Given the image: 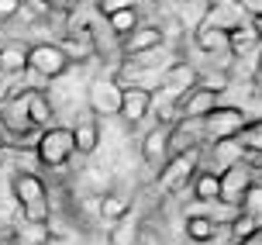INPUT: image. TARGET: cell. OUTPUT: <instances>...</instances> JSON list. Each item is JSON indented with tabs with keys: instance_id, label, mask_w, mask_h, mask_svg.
Instances as JSON below:
<instances>
[{
	"instance_id": "1",
	"label": "cell",
	"mask_w": 262,
	"mask_h": 245,
	"mask_svg": "<svg viewBox=\"0 0 262 245\" xmlns=\"http://www.w3.org/2000/svg\"><path fill=\"white\" fill-rule=\"evenodd\" d=\"M11 197L21 207V221L49 224V218H52V211H49V190H45V180H41L38 173L17 169L11 176Z\"/></svg>"
},
{
	"instance_id": "2",
	"label": "cell",
	"mask_w": 262,
	"mask_h": 245,
	"mask_svg": "<svg viewBox=\"0 0 262 245\" xmlns=\"http://www.w3.org/2000/svg\"><path fill=\"white\" fill-rule=\"evenodd\" d=\"M35 155L45 169H62L76 149H73V131L62 128V125H49V128L38 131V142H35Z\"/></svg>"
},
{
	"instance_id": "3",
	"label": "cell",
	"mask_w": 262,
	"mask_h": 245,
	"mask_svg": "<svg viewBox=\"0 0 262 245\" xmlns=\"http://www.w3.org/2000/svg\"><path fill=\"white\" fill-rule=\"evenodd\" d=\"M249 117L242 107H228V104H217L210 114L200 117V135H204V142H228V138H235L242 125H245Z\"/></svg>"
},
{
	"instance_id": "4",
	"label": "cell",
	"mask_w": 262,
	"mask_h": 245,
	"mask_svg": "<svg viewBox=\"0 0 262 245\" xmlns=\"http://www.w3.org/2000/svg\"><path fill=\"white\" fill-rule=\"evenodd\" d=\"M200 155H204V149H190V152H183V155H172L169 162H166V166L159 169V176H156L159 190H162V194L183 190L186 183L193 180L196 166H200Z\"/></svg>"
},
{
	"instance_id": "5",
	"label": "cell",
	"mask_w": 262,
	"mask_h": 245,
	"mask_svg": "<svg viewBox=\"0 0 262 245\" xmlns=\"http://www.w3.org/2000/svg\"><path fill=\"white\" fill-rule=\"evenodd\" d=\"M259 180V169L245 166V162H235V166H228L217 173V200L228 207H238L242 204V197L249 190L252 183Z\"/></svg>"
},
{
	"instance_id": "6",
	"label": "cell",
	"mask_w": 262,
	"mask_h": 245,
	"mask_svg": "<svg viewBox=\"0 0 262 245\" xmlns=\"http://www.w3.org/2000/svg\"><path fill=\"white\" fill-rule=\"evenodd\" d=\"M69 66L73 63L66 59V52L59 49V42H35V45H28V69L38 73V76L55 79V76H62Z\"/></svg>"
},
{
	"instance_id": "7",
	"label": "cell",
	"mask_w": 262,
	"mask_h": 245,
	"mask_svg": "<svg viewBox=\"0 0 262 245\" xmlns=\"http://www.w3.org/2000/svg\"><path fill=\"white\" fill-rule=\"evenodd\" d=\"M86 107L93 117H114L121 107V83L114 76H97L86 87Z\"/></svg>"
},
{
	"instance_id": "8",
	"label": "cell",
	"mask_w": 262,
	"mask_h": 245,
	"mask_svg": "<svg viewBox=\"0 0 262 245\" xmlns=\"http://www.w3.org/2000/svg\"><path fill=\"white\" fill-rule=\"evenodd\" d=\"M217 104H221V100H217V93L210 90V87L193 83L186 93L176 97V121H180V117H183V121H200V117L210 114Z\"/></svg>"
},
{
	"instance_id": "9",
	"label": "cell",
	"mask_w": 262,
	"mask_h": 245,
	"mask_svg": "<svg viewBox=\"0 0 262 245\" xmlns=\"http://www.w3.org/2000/svg\"><path fill=\"white\" fill-rule=\"evenodd\" d=\"M252 17L245 14V7L238 4V0H214L204 14V21L196 28H217V31H235V28L249 25Z\"/></svg>"
},
{
	"instance_id": "10",
	"label": "cell",
	"mask_w": 262,
	"mask_h": 245,
	"mask_svg": "<svg viewBox=\"0 0 262 245\" xmlns=\"http://www.w3.org/2000/svg\"><path fill=\"white\" fill-rule=\"evenodd\" d=\"M190 149H204V135H200V121H172L169 135H166V152L172 155H183Z\"/></svg>"
},
{
	"instance_id": "11",
	"label": "cell",
	"mask_w": 262,
	"mask_h": 245,
	"mask_svg": "<svg viewBox=\"0 0 262 245\" xmlns=\"http://www.w3.org/2000/svg\"><path fill=\"white\" fill-rule=\"evenodd\" d=\"M166 135H169V125H156V128L142 138V162H145V169H148V176H159V169L169 162Z\"/></svg>"
},
{
	"instance_id": "12",
	"label": "cell",
	"mask_w": 262,
	"mask_h": 245,
	"mask_svg": "<svg viewBox=\"0 0 262 245\" xmlns=\"http://www.w3.org/2000/svg\"><path fill=\"white\" fill-rule=\"evenodd\" d=\"M152 111V90H142V87H121V107L118 117H124V125H142L145 114Z\"/></svg>"
},
{
	"instance_id": "13",
	"label": "cell",
	"mask_w": 262,
	"mask_h": 245,
	"mask_svg": "<svg viewBox=\"0 0 262 245\" xmlns=\"http://www.w3.org/2000/svg\"><path fill=\"white\" fill-rule=\"evenodd\" d=\"M196 76H200V73H196V69H193L190 63H183V59H176L172 66H166V69H162V79H159V90H166V93H169V100H176L180 93H186V90H190V87L196 83Z\"/></svg>"
},
{
	"instance_id": "14",
	"label": "cell",
	"mask_w": 262,
	"mask_h": 245,
	"mask_svg": "<svg viewBox=\"0 0 262 245\" xmlns=\"http://www.w3.org/2000/svg\"><path fill=\"white\" fill-rule=\"evenodd\" d=\"M176 63V55L166 52V45H156V49H145V52H135V55H124L121 63V73H145V69H156L162 73L166 66Z\"/></svg>"
},
{
	"instance_id": "15",
	"label": "cell",
	"mask_w": 262,
	"mask_h": 245,
	"mask_svg": "<svg viewBox=\"0 0 262 245\" xmlns=\"http://www.w3.org/2000/svg\"><path fill=\"white\" fill-rule=\"evenodd\" d=\"M73 149H76L79 155H93L97 152V145H100V117H76V125H73Z\"/></svg>"
},
{
	"instance_id": "16",
	"label": "cell",
	"mask_w": 262,
	"mask_h": 245,
	"mask_svg": "<svg viewBox=\"0 0 262 245\" xmlns=\"http://www.w3.org/2000/svg\"><path fill=\"white\" fill-rule=\"evenodd\" d=\"M156 45H166V35H162V28L156 25H138L131 31L128 38H121V55H135V52H145V49H156Z\"/></svg>"
},
{
	"instance_id": "17",
	"label": "cell",
	"mask_w": 262,
	"mask_h": 245,
	"mask_svg": "<svg viewBox=\"0 0 262 245\" xmlns=\"http://www.w3.org/2000/svg\"><path fill=\"white\" fill-rule=\"evenodd\" d=\"M25 93V107H28V117H31V128H49L55 125V107L49 100V93L45 90H21Z\"/></svg>"
},
{
	"instance_id": "18",
	"label": "cell",
	"mask_w": 262,
	"mask_h": 245,
	"mask_svg": "<svg viewBox=\"0 0 262 245\" xmlns=\"http://www.w3.org/2000/svg\"><path fill=\"white\" fill-rule=\"evenodd\" d=\"M138 235H142V218L135 211H124L118 221H111V245H138Z\"/></svg>"
},
{
	"instance_id": "19",
	"label": "cell",
	"mask_w": 262,
	"mask_h": 245,
	"mask_svg": "<svg viewBox=\"0 0 262 245\" xmlns=\"http://www.w3.org/2000/svg\"><path fill=\"white\" fill-rule=\"evenodd\" d=\"M28 69V42H4L0 45V73L17 76Z\"/></svg>"
},
{
	"instance_id": "20",
	"label": "cell",
	"mask_w": 262,
	"mask_h": 245,
	"mask_svg": "<svg viewBox=\"0 0 262 245\" xmlns=\"http://www.w3.org/2000/svg\"><path fill=\"white\" fill-rule=\"evenodd\" d=\"M217 232H221V224L217 221H210L207 214H186V238L190 242H196V245H207V242H214L217 238Z\"/></svg>"
},
{
	"instance_id": "21",
	"label": "cell",
	"mask_w": 262,
	"mask_h": 245,
	"mask_svg": "<svg viewBox=\"0 0 262 245\" xmlns=\"http://www.w3.org/2000/svg\"><path fill=\"white\" fill-rule=\"evenodd\" d=\"M142 25V14H138V7H124V11H114L107 14V31L114 35V38H128L135 28Z\"/></svg>"
},
{
	"instance_id": "22",
	"label": "cell",
	"mask_w": 262,
	"mask_h": 245,
	"mask_svg": "<svg viewBox=\"0 0 262 245\" xmlns=\"http://www.w3.org/2000/svg\"><path fill=\"white\" fill-rule=\"evenodd\" d=\"M196 45L207 55H231L228 31H217V28H196Z\"/></svg>"
},
{
	"instance_id": "23",
	"label": "cell",
	"mask_w": 262,
	"mask_h": 245,
	"mask_svg": "<svg viewBox=\"0 0 262 245\" xmlns=\"http://www.w3.org/2000/svg\"><path fill=\"white\" fill-rule=\"evenodd\" d=\"M11 245H49V224L21 221L17 228H11Z\"/></svg>"
},
{
	"instance_id": "24",
	"label": "cell",
	"mask_w": 262,
	"mask_h": 245,
	"mask_svg": "<svg viewBox=\"0 0 262 245\" xmlns=\"http://www.w3.org/2000/svg\"><path fill=\"white\" fill-rule=\"evenodd\" d=\"M186 187L193 190V200H200V204L217 200V173H210V169H204V173H193V180L186 183Z\"/></svg>"
},
{
	"instance_id": "25",
	"label": "cell",
	"mask_w": 262,
	"mask_h": 245,
	"mask_svg": "<svg viewBox=\"0 0 262 245\" xmlns=\"http://www.w3.org/2000/svg\"><path fill=\"white\" fill-rule=\"evenodd\" d=\"M235 142L242 152H262V125L259 117H249L245 125H242V131L235 135Z\"/></svg>"
},
{
	"instance_id": "26",
	"label": "cell",
	"mask_w": 262,
	"mask_h": 245,
	"mask_svg": "<svg viewBox=\"0 0 262 245\" xmlns=\"http://www.w3.org/2000/svg\"><path fill=\"white\" fill-rule=\"evenodd\" d=\"M238 214H245V218H259V221H262V180H255L249 190H245L242 204H238Z\"/></svg>"
},
{
	"instance_id": "27",
	"label": "cell",
	"mask_w": 262,
	"mask_h": 245,
	"mask_svg": "<svg viewBox=\"0 0 262 245\" xmlns=\"http://www.w3.org/2000/svg\"><path fill=\"white\" fill-rule=\"evenodd\" d=\"M231 224V238L235 242H245V238H252V235H259V218H245V214H235V218L228 221Z\"/></svg>"
},
{
	"instance_id": "28",
	"label": "cell",
	"mask_w": 262,
	"mask_h": 245,
	"mask_svg": "<svg viewBox=\"0 0 262 245\" xmlns=\"http://www.w3.org/2000/svg\"><path fill=\"white\" fill-rule=\"evenodd\" d=\"M214 159H221V169H228V166H235V162H242L245 152L238 149L235 138H228V142H214Z\"/></svg>"
},
{
	"instance_id": "29",
	"label": "cell",
	"mask_w": 262,
	"mask_h": 245,
	"mask_svg": "<svg viewBox=\"0 0 262 245\" xmlns=\"http://www.w3.org/2000/svg\"><path fill=\"white\" fill-rule=\"evenodd\" d=\"M124 211H131V204L124 200V197H118V194H104V197H100V218L118 221Z\"/></svg>"
},
{
	"instance_id": "30",
	"label": "cell",
	"mask_w": 262,
	"mask_h": 245,
	"mask_svg": "<svg viewBox=\"0 0 262 245\" xmlns=\"http://www.w3.org/2000/svg\"><path fill=\"white\" fill-rule=\"evenodd\" d=\"M21 7H25V0H0V25L4 21H14L21 14Z\"/></svg>"
},
{
	"instance_id": "31",
	"label": "cell",
	"mask_w": 262,
	"mask_h": 245,
	"mask_svg": "<svg viewBox=\"0 0 262 245\" xmlns=\"http://www.w3.org/2000/svg\"><path fill=\"white\" fill-rule=\"evenodd\" d=\"M97 7H100V14H114V11H124V7H138V0H97Z\"/></svg>"
},
{
	"instance_id": "32",
	"label": "cell",
	"mask_w": 262,
	"mask_h": 245,
	"mask_svg": "<svg viewBox=\"0 0 262 245\" xmlns=\"http://www.w3.org/2000/svg\"><path fill=\"white\" fill-rule=\"evenodd\" d=\"M41 7H49L52 14H69L76 7V0H41Z\"/></svg>"
},
{
	"instance_id": "33",
	"label": "cell",
	"mask_w": 262,
	"mask_h": 245,
	"mask_svg": "<svg viewBox=\"0 0 262 245\" xmlns=\"http://www.w3.org/2000/svg\"><path fill=\"white\" fill-rule=\"evenodd\" d=\"M11 93H17V90H14V76H4V73H0V104L7 100Z\"/></svg>"
},
{
	"instance_id": "34",
	"label": "cell",
	"mask_w": 262,
	"mask_h": 245,
	"mask_svg": "<svg viewBox=\"0 0 262 245\" xmlns=\"http://www.w3.org/2000/svg\"><path fill=\"white\" fill-rule=\"evenodd\" d=\"M235 245H262V242H259V235H252V238H245V242H235Z\"/></svg>"
}]
</instances>
